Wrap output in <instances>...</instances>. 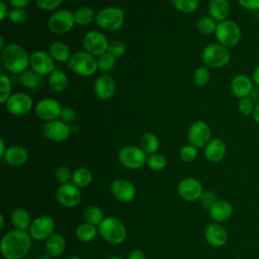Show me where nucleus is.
Wrapping results in <instances>:
<instances>
[{
    "label": "nucleus",
    "mask_w": 259,
    "mask_h": 259,
    "mask_svg": "<svg viewBox=\"0 0 259 259\" xmlns=\"http://www.w3.org/2000/svg\"><path fill=\"white\" fill-rule=\"evenodd\" d=\"M53 257L51 256V255H49L48 253H45V254H42L41 256H39V258L38 259H52Z\"/></svg>",
    "instance_id": "nucleus-59"
},
{
    "label": "nucleus",
    "mask_w": 259,
    "mask_h": 259,
    "mask_svg": "<svg viewBox=\"0 0 259 259\" xmlns=\"http://www.w3.org/2000/svg\"><path fill=\"white\" fill-rule=\"evenodd\" d=\"M7 110L15 115L27 113L32 107V99L24 93H16L11 95L6 101Z\"/></svg>",
    "instance_id": "nucleus-17"
},
{
    "label": "nucleus",
    "mask_w": 259,
    "mask_h": 259,
    "mask_svg": "<svg viewBox=\"0 0 259 259\" xmlns=\"http://www.w3.org/2000/svg\"><path fill=\"white\" fill-rule=\"evenodd\" d=\"M208 13L211 18L219 22L226 20L230 13V4L228 0H211L208 5Z\"/></svg>",
    "instance_id": "nucleus-28"
},
{
    "label": "nucleus",
    "mask_w": 259,
    "mask_h": 259,
    "mask_svg": "<svg viewBox=\"0 0 259 259\" xmlns=\"http://www.w3.org/2000/svg\"><path fill=\"white\" fill-rule=\"evenodd\" d=\"M4 222H5L4 215L0 214V231H2L4 229Z\"/></svg>",
    "instance_id": "nucleus-58"
},
{
    "label": "nucleus",
    "mask_w": 259,
    "mask_h": 259,
    "mask_svg": "<svg viewBox=\"0 0 259 259\" xmlns=\"http://www.w3.org/2000/svg\"><path fill=\"white\" fill-rule=\"evenodd\" d=\"M74 17L76 23L86 25L94 19V11L89 7H81L74 13Z\"/></svg>",
    "instance_id": "nucleus-37"
},
{
    "label": "nucleus",
    "mask_w": 259,
    "mask_h": 259,
    "mask_svg": "<svg viewBox=\"0 0 259 259\" xmlns=\"http://www.w3.org/2000/svg\"><path fill=\"white\" fill-rule=\"evenodd\" d=\"M110 191L113 197L120 202H131L136 198L137 188L133 182L124 178H118L112 181Z\"/></svg>",
    "instance_id": "nucleus-10"
},
{
    "label": "nucleus",
    "mask_w": 259,
    "mask_h": 259,
    "mask_svg": "<svg viewBox=\"0 0 259 259\" xmlns=\"http://www.w3.org/2000/svg\"><path fill=\"white\" fill-rule=\"evenodd\" d=\"M67 259H81V258L79 256H77V255H72V256L68 257Z\"/></svg>",
    "instance_id": "nucleus-62"
},
{
    "label": "nucleus",
    "mask_w": 259,
    "mask_h": 259,
    "mask_svg": "<svg viewBox=\"0 0 259 259\" xmlns=\"http://www.w3.org/2000/svg\"><path fill=\"white\" fill-rule=\"evenodd\" d=\"M75 22V17L72 12L69 10H60L50 17L48 25L53 32L61 34L71 30Z\"/></svg>",
    "instance_id": "nucleus-12"
},
{
    "label": "nucleus",
    "mask_w": 259,
    "mask_h": 259,
    "mask_svg": "<svg viewBox=\"0 0 259 259\" xmlns=\"http://www.w3.org/2000/svg\"><path fill=\"white\" fill-rule=\"evenodd\" d=\"M1 60L4 67L13 74L25 72L29 63L27 53L24 49L15 44L7 45L2 50Z\"/></svg>",
    "instance_id": "nucleus-2"
},
{
    "label": "nucleus",
    "mask_w": 259,
    "mask_h": 259,
    "mask_svg": "<svg viewBox=\"0 0 259 259\" xmlns=\"http://www.w3.org/2000/svg\"><path fill=\"white\" fill-rule=\"evenodd\" d=\"M51 57L61 63L70 61L71 56H70V50L69 48L62 41H55L50 46L49 49Z\"/></svg>",
    "instance_id": "nucleus-30"
},
{
    "label": "nucleus",
    "mask_w": 259,
    "mask_h": 259,
    "mask_svg": "<svg viewBox=\"0 0 259 259\" xmlns=\"http://www.w3.org/2000/svg\"><path fill=\"white\" fill-rule=\"evenodd\" d=\"M215 37L219 44L226 48H233L241 40V28L233 20H223L218 23L215 29Z\"/></svg>",
    "instance_id": "nucleus-4"
},
{
    "label": "nucleus",
    "mask_w": 259,
    "mask_h": 259,
    "mask_svg": "<svg viewBox=\"0 0 259 259\" xmlns=\"http://www.w3.org/2000/svg\"><path fill=\"white\" fill-rule=\"evenodd\" d=\"M31 245L32 238L28 231L14 229L2 236L0 250L5 259H23L30 251Z\"/></svg>",
    "instance_id": "nucleus-1"
},
{
    "label": "nucleus",
    "mask_w": 259,
    "mask_h": 259,
    "mask_svg": "<svg viewBox=\"0 0 259 259\" xmlns=\"http://www.w3.org/2000/svg\"><path fill=\"white\" fill-rule=\"evenodd\" d=\"M44 135L53 142H63L70 135V127L63 120H51L44 125Z\"/></svg>",
    "instance_id": "nucleus-19"
},
{
    "label": "nucleus",
    "mask_w": 259,
    "mask_h": 259,
    "mask_svg": "<svg viewBox=\"0 0 259 259\" xmlns=\"http://www.w3.org/2000/svg\"><path fill=\"white\" fill-rule=\"evenodd\" d=\"M62 107L60 103L53 98L41 99L35 107V112L37 116L44 120L51 121L57 119L60 116Z\"/></svg>",
    "instance_id": "nucleus-18"
},
{
    "label": "nucleus",
    "mask_w": 259,
    "mask_h": 259,
    "mask_svg": "<svg viewBox=\"0 0 259 259\" xmlns=\"http://www.w3.org/2000/svg\"><path fill=\"white\" fill-rule=\"evenodd\" d=\"M188 139L191 145L196 148L205 147L210 141V128L201 120H197L190 125L188 131Z\"/></svg>",
    "instance_id": "nucleus-15"
},
{
    "label": "nucleus",
    "mask_w": 259,
    "mask_h": 259,
    "mask_svg": "<svg viewBox=\"0 0 259 259\" xmlns=\"http://www.w3.org/2000/svg\"><path fill=\"white\" fill-rule=\"evenodd\" d=\"M123 11L117 7H106L101 9L96 16V22L99 27L108 31H114L123 24Z\"/></svg>",
    "instance_id": "nucleus-7"
},
{
    "label": "nucleus",
    "mask_w": 259,
    "mask_h": 259,
    "mask_svg": "<svg viewBox=\"0 0 259 259\" xmlns=\"http://www.w3.org/2000/svg\"><path fill=\"white\" fill-rule=\"evenodd\" d=\"M126 259H146V254L141 249H135L128 254Z\"/></svg>",
    "instance_id": "nucleus-52"
},
{
    "label": "nucleus",
    "mask_w": 259,
    "mask_h": 259,
    "mask_svg": "<svg viewBox=\"0 0 259 259\" xmlns=\"http://www.w3.org/2000/svg\"><path fill=\"white\" fill-rule=\"evenodd\" d=\"M146 154L147 153L140 147L133 145L124 146L119 150L118 160L125 168L135 170L145 165L148 160Z\"/></svg>",
    "instance_id": "nucleus-8"
},
{
    "label": "nucleus",
    "mask_w": 259,
    "mask_h": 259,
    "mask_svg": "<svg viewBox=\"0 0 259 259\" xmlns=\"http://www.w3.org/2000/svg\"><path fill=\"white\" fill-rule=\"evenodd\" d=\"M72 1H76V0H72Z\"/></svg>",
    "instance_id": "nucleus-63"
},
{
    "label": "nucleus",
    "mask_w": 259,
    "mask_h": 259,
    "mask_svg": "<svg viewBox=\"0 0 259 259\" xmlns=\"http://www.w3.org/2000/svg\"><path fill=\"white\" fill-rule=\"evenodd\" d=\"M203 191L201 183L193 177L184 178L177 185L178 195L185 201H195L200 199Z\"/></svg>",
    "instance_id": "nucleus-13"
},
{
    "label": "nucleus",
    "mask_w": 259,
    "mask_h": 259,
    "mask_svg": "<svg viewBox=\"0 0 259 259\" xmlns=\"http://www.w3.org/2000/svg\"><path fill=\"white\" fill-rule=\"evenodd\" d=\"M253 79L246 74H239L231 81V91L238 98L249 97L253 91Z\"/></svg>",
    "instance_id": "nucleus-21"
},
{
    "label": "nucleus",
    "mask_w": 259,
    "mask_h": 259,
    "mask_svg": "<svg viewBox=\"0 0 259 259\" xmlns=\"http://www.w3.org/2000/svg\"><path fill=\"white\" fill-rule=\"evenodd\" d=\"M204 238L210 246L220 248L227 243L228 232L220 223H212L205 228Z\"/></svg>",
    "instance_id": "nucleus-20"
},
{
    "label": "nucleus",
    "mask_w": 259,
    "mask_h": 259,
    "mask_svg": "<svg viewBox=\"0 0 259 259\" xmlns=\"http://www.w3.org/2000/svg\"><path fill=\"white\" fill-rule=\"evenodd\" d=\"M21 84L28 89H37L42 86L44 78L33 70H26L20 77Z\"/></svg>",
    "instance_id": "nucleus-31"
},
{
    "label": "nucleus",
    "mask_w": 259,
    "mask_h": 259,
    "mask_svg": "<svg viewBox=\"0 0 259 259\" xmlns=\"http://www.w3.org/2000/svg\"><path fill=\"white\" fill-rule=\"evenodd\" d=\"M230 59L229 49L221 44H209L202 52V61L210 68H222L229 63Z\"/></svg>",
    "instance_id": "nucleus-5"
},
{
    "label": "nucleus",
    "mask_w": 259,
    "mask_h": 259,
    "mask_svg": "<svg viewBox=\"0 0 259 259\" xmlns=\"http://www.w3.org/2000/svg\"><path fill=\"white\" fill-rule=\"evenodd\" d=\"M200 202H201V205L204 209L208 210L211 205L218 201V197H217V194L213 192V191H210V190H204L201 194V197H200Z\"/></svg>",
    "instance_id": "nucleus-47"
},
{
    "label": "nucleus",
    "mask_w": 259,
    "mask_h": 259,
    "mask_svg": "<svg viewBox=\"0 0 259 259\" xmlns=\"http://www.w3.org/2000/svg\"><path fill=\"white\" fill-rule=\"evenodd\" d=\"M7 1L14 8H24L30 2V0H7Z\"/></svg>",
    "instance_id": "nucleus-53"
},
{
    "label": "nucleus",
    "mask_w": 259,
    "mask_h": 259,
    "mask_svg": "<svg viewBox=\"0 0 259 259\" xmlns=\"http://www.w3.org/2000/svg\"><path fill=\"white\" fill-rule=\"evenodd\" d=\"M209 79H210V74L208 69H206L205 67H199L194 72L193 81L199 87L205 86L209 82Z\"/></svg>",
    "instance_id": "nucleus-41"
},
{
    "label": "nucleus",
    "mask_w": 259,
    "mask_h": 259,
    "mask_svg": "<svg viewBox=\"0 0 259 259\" xmlns=\"http://www.w3.org/2000/svg\"><path fill=\"white\" fill-rule=\"evenodd\" d=\"M23 259H24V258H23Z\"/></svg>",
    "instance_id": "nucleus-64"
},
{
    "label": "nucleus",
    "mask_w": 259,
    "mask_h": 259,
    "mask_svg": "<svg viewBox=\"0 0 259 259\" xmlns=\"http://www.w3.org/2000/svg\"><path fill=\"white\" fill-rule=\"evenodd\" d=\"M3 159L6 164L13 167H19L26 163L28 159V153L26 149L21 146H11L7 148Z\"/></svg>",
    "instance_id": "nucleus-24"
},
{
    "label": "nucleus",
    "mask_w": 259,
    "mask_h": 259,
    "mask_svg": "<svg viewBox=\"0 0 259 259\" xmlns=\"http://www.w3.org/2000/svg\"><path fill=\"white\" fill-rule=\"evenodd\" d=\"M72 174L73 173H71L70 169L67 166L61 165L55 171V178L60 184H66L69 183L70 180H72Z\"/></svg>",
    "instance_id": "nucleus-43"
},
{
    "label": "nucleus",
    "mask_w": 259,
    "mask_h": 259,
    "mask_svg": "<svg viewBox=\"0 0 259 259\" xmlns=\"http://www.w3.org/2000/svg\"><path fill=\"white\" fill-rule=\"evenodd\" d=\"M11 223L15 229L28 231L32 220L30 213L23 207H16L12 210L10 215Z\"/></svg>",
    "instance_id": "nucleus-27"
},
{
    "label": "nucleus",
    "mask_w": 259,
    "mask_h": 259,
    "mask_svg": "<svg viewBox=\"0 0 259 259\" xmlns=\"http://www.w3.org/2000/svg\"><path fill=\"white\" fill-rule=\"evenodd\" d=\"M254 107H255V104H254V100L249 96V97H244V98H241L239 103H238V109L239 111L245 115V116H248V115H252L253 113V110H254Z\"/></svg>",
    "instance_id": "nucleus-44"
},
{
    "label": "nucleus",
    "mask_w": 259,
    "mask_h": 259,
    "mask_svg": "<svg viewBox=\"0 0 259 259\" xmlns=\"http://www.w3.org/2000/svg\"><path fill=\"white\" fill-rule=\"evenodd\" d=\"M252 79H253V82L259 87V65H258V66L255 68V70L253 71Z\"/></svg>",
    "instance_id": "nucleus-56"
},
{
    "label": "nucleus",
    "mask_w": 259,
    "mask_h": 259,
    "mask_svg": "<svg viewBox=\"0 0 259 259\" xmlns=\"http://www.w3.org/2000/svg\"><path fill=\"white\" fill-rule=\"evenodd\" d=\"M56 197L58 202L65 207H74L81 201L82 194L80 188L73 183L61 184L57 191Z\"/></svg>",
    "instance_id": "nucleus-11"
},
{
    "label": "nucleus",
    "mask_w": 259,
    "mask_h": 259,
    "mask_svg": "<svg viewBox=\"0 0 259 259\" xmlns=\"http://www.w3.org/2000/svg\"><path fill=\"white\" fill-rule=\"evenodd\" d=\"M56 222L50 215H39L32 220L28 233L32 240L46 241L55 233Z\"/></svg>",
    "instance_id": "nucleus-9"
},
{
    "label": "nucleus",
    "mask_w": 259,
    "mask_h": 259,
    "mask_svg": "<svg viewBox=\"0 0 259 259\" xmlns=\"http://www.w3.org/2000/svg\"><path fill=\"white\" fill-rule=\"evenodd\" d=\"M92 181V173L89 169L85 167H80L76 169L72 174V183L79 188H84L88 186Z\"/></svg>",
    "instance_id": "nucleus-34"
},
{
    "label": "nucleus",
    "mask_w": 259,
    "mask_h": 259,
    "mask_svg": "<svg viewBox=\"0 0 259 259\" xmlns=\"http://www.w3.org/2000/svg\"><path fill=\"white\" fill-rule=\"evenodd\" d=\"M106 259H123V258L120 257V256H109Z\"/></svg>",
    "instance_id": "nucleus-61"
},
{
    "label": "nucleus",
    "mask_w": 259,
    "mask_h": 259,
    "mask_svg": "<svg viewBox=\"0 0 259 259\" xmlns=\"http://www.w3.org/2000/svg\"><path fill=\"white\" fill-rule=\"evenodd\" d=\"M4 39H3V36H0V50L2 51L4 49Z\"/></svg>",
    "instance_id": "nucleus-60"
},
{
    "label": "nucleus",
    "mask_w": 259,
    "mask_h": 259,
    "mask_svg": "<svg viewBox=\"0 0 259 259\" xmlns=\"http://www.w3.org/2000/svg\"><path fill=\"white\" fill-rule=\"evenodd\" d=\"M241 7L249 11L259 10V0H238Z\"/></svg>",
    "instance_id": "nucleus-51"
},
{
    "label": "nucleus",
    "mask_w": 259,
    "mask_h": 259,
    "mask_svg": "<svg viewBox=\"0 0 259 259\" xmlns=\"http://www.w3.org/2000/svg\"><path fill=\"white\" fill-rule=\"evenodd\" d=\"M252 117H253L254 121L259 124V102H257L255 104V107H254V110L252 113Z\"/></svg>",
    "instance_id": "nucleus-55"
},
{
    "label": "nucleus",
    "mask_w": 259,
    "mask_h": 259,
    "mask_svg": "<svg viewBox=\"0 0 259 259\" xmlns=\"http://www.w3.org/2000/svg\"><path fill=\"white\" fill-rule=\"evenodd\" d=\"M70 69L78 75L90 76L97 70V61L87 52H76L69 61Z\"/></svg>",
    "instance_id": "nucleus-6"
},
{
    "label": "nucleus",
    "mask_w": 259,
    "mask_h": 259,
    "mask_svg": "<svg viewBox=\"0 0 259 259\" xmlns=\"http://www.w3.org/2000/svg\"><path fill=\"white\" fill-rule=\"evenodd\" d=\"M172 3L174 7L179 11L190 13L198 7L199 0H172Z\"/></svg>",
    "instance_id": "nucleus-39"
},
{
    "label": "nucleus",
    "mask_w": 259,
    "mask_h": 259,
    "mask_svg": "<svg viewBox=\"0 0 259 259\" xmlns=\"http://www.w3.org/2000/svg\"><path fill=\"white\" fill-rule=\"evenodd\" d=\"M29 64L31 69L41 76L51 74L55 70L53 58L44 51L34 52L29 58Z\"/></svg>",
    "instance_id": "nucleus-16"
},
{
    "label": "nucleus",
    "mask_w": 259,
    "mask_h": 259,
    "mask_svg": "<svg viewBox=\"0 0 259 259\" xmlns=\"http://www.w3.org/2000/svg\"><path fill=\"white\" fill-rule=\"evenodd\" d=\"M226 152H227L226 143L220 138H214V139H211L205 146L204 156L206 160H208L209 162L215 163L224 159Z\"/></svg>",
    "instance_id": "nucleus-22"
},
{
    "label": "nucleus",
    "mask_w": 259,
    "mask_h": 259,
    "mask_svg": "<svg viewBox=\"0 0 259 259\" xmlns=\"http://www.w3.org/2000/svg\"><path fill=\"white\" fill-rule=\"evenodd\" d=\"M167 161L166 158L162 154H152L148 160H147V165L151 170L154 171H161L166 167Z\"/></svg>",
    "instance_id": "nucleus-38"
},
{
    "label": "nucleus",
    "mask_w": 259,
    "mask_h": 259,
    "mask_svg": "<svg viewBox=\"0 0 259 259\" xmlns=\"http://www.w3.org/2000/svg\"><path fill=\"white\" fill-rule=\"evenodd\" d=\"M94 90L100 99H108L115 91L114 80L108 75H101L95 81Z\"/></svg>",
    "instance_id": "nucleus-25"
},
{
    "label": "nucleus",
    "mask_w": 259,
    "mask_h": 259,
    "mask_svg": "<svg viewBox=\"0 0 259 259\" xmlns=\"http://www.w3.org/2000/svg\"><path fill=\"white\" fill-rule=\"evenodd\" d=\"M6 15H8L7 6H6V4L3 1H1L0 2V19L3 20Z\"/></svg>",
    "instance_id": "nucleus-54"
},
{
    "label": "nucleus",
    "mask_w": 259,
    "mask_h": 259,
    "mask_svg": "<svg viewBox=\"0 0 259 259\" xmlns=\"http://www.w3.org/2000/svg\"><path fill=\"white\" fill-rule=\"evenodd\" d=\"M233 214V206L227 200H218L208 209L209 218L214 223H222L228 221Z\"/></svg>",
    "instance_id": "nucleus-23"
},
{
    "label": "nucleus",
    "mask_w": 259,
    "mask_h": 259,
    "mask_svg": "<svg viewBox=\"0 0 259 259\" xmlns=\"http://www.w3.org/2000/svg\"><path fill=\"white\" fill-rule=\"evenodd\" d=\"M6 148H5V144H4V141H3V139L1 138L0 139V157L1 158H3V156H4V154H5V152H6Z\"/></svg>",
    "instance_id": "nucleus-57"
},
{
    "label": "nucleus",
    "mask_w": 259,
    "mask_h": 259,
    "mask_svg": "<svg viewBox=\"0 0 259 259\" xmlns=\"http://www.w3.org/2000/svg\"><path fill=\"white\" fill-rule=\"evenodd\" d=\"M103 210L97 205H89L86 206L83 210V219L85 223L91 224L93 226L98 227V225L104 220Z\"/></svg>",
    "instance_id": "nucleus-32"
},
{
    "label": "nucleus",
    "mask_w": 259,
    "mask_h": 259,
    "mask_svg": "<svg viewBox=\"0 0 259 259\" xmlns=\"http://www.w3.org/2000/svg\"><path fill=\"white\" fill-rule=\"evenodd\" d=\"M97 234H98L97 227L85 222L79 225L75 231L76 238L83 243H89L93 241L96 238Z\"/></svg>",
    "instance_id": "nucleus-29"
},
{
    "label": "nucleus",
    "mask_w": 259,
    "mask_h": 259,
    "mask_svg": "<svg viewBox=\"0 0 259 259\" xmlns=\"http://www.w3.org/2000/svg\"><path fill=\"white\" fill-rule=\"evenodd\" d=\"M34 1L38 7L45 10H53L62 2V0H34Z\"/></svg>",
    "instance_id": "nucleus-50"
},
{
    "label": "nucleus",
    "mask_w": 259,
    "mask_h": 259,
    "mask_svg": "<svg viewBox=\"0 0 259 259\" xmlns=\"http://www.w3.org/2000/svg\"><path fill=\"white\" fill-rule=\"evenodd\" d=\"M98 235L108 243L121 244L126 239V228L124 224L115 217H106L98 225Z\"/></svg>",
    "instance_id": "nucleus-3"
},
{
    "label": "nucleus",
    "mask_w": 259,
    "mask_h": 259,
    "mask_svg": "<svg viewBox=\"0 0 259 259\" xmlns=\"http://www.w3.org/2000/svg\"><path fill=\"white\" fill-rule=\"evenodd\" d=\"M179 155L183 162H192L197 156V148L193 145H186L181 148Z\"/></svg>",
    "instance_id": "nucleus-45"
},
{
    "label": "nucleus",
    "mask_w": 259,
    "mask_h": 259,
    "mask_svg": "<svg viewBox=\"0 0 259 259\" xmlns=\"http://www.w3.org/2000/svg\"><path fill=\"white\" fill-rule=\"evenodd\" d=\"M141 148L147 154H155L159 149V140L152 133H146L141 138Z\"/></svg>",
    "instance_id": "nucleus-35"
},
{
    "label": "nucleus",
    "mask_w": 259,
    "mask_h": 259,
    "mask_svg": "<svg viewBox=\"0 0 259 259\" xmlns=\"http://www.w3.org/2000/svg\"><path fill=\"white\" fill-rule=\"evenodd\" d=\"M8 17L13 23H23L27 19V13L23 8H13L8 12Z\"/></svg>",
    "instance_id": "nucleus-46"
},
{
    "label": "nucleus",
    "mask_w": 259,
    "mask_h": 259,
    "mask_svg": "<svg viewBox=\"0 0 259 259\" xmlns=\"http://www.w3.org/2000/svg\"><path fill=\"white\" fill-rule=\"evenodd\" d=\"M97 65L101 71H110L115 65V57L110 53H104L98 57Z\"/></svg>",
    "instance_id": "nucleus-40"
},
{
    "label": "nucleus",
    "mask_w": 259,
    "mask_h": 259,
    "mask_svg": "<svg viewBox=\"0 0 259 259\" xmlns=\"http://www.w3.org/2000/svg\"><path fill=\"white\" fill-rule=\"evenodd\" d=\"M108 41L105 35L97 30H92L86 33L83 39V46L87 53L92 56H100L106 53L108 49Z\"/></svg>",
    "instance_id": "nucleus-14"
},
{
    "label": "nucleus",
    "mask_w": 259,
    "mask_h": 259,
    "mask_svg": "<svg viewBox=\"0 0 259 259\" xmlns=\"http://www.w3.org/2000/svg\"><path fill=\"white\" fill-rule=\"evenodd\" d=\"M66 249V240L65 238L58 233H54L45 241V250L46 253L51 255L53 258L61 256Z\"/></svg>",
    "instance_id": "nucleus-26"
},
{
    "label": "nucleus",
    "mask_w": 259,
    "mask_h": 259,
    "mask_svg": "<svg viewBox=\"0 0 259 259\" xmlns=\"http://www.w3.org/2000/svg\"><path fill=\"white\" fill-rule=\"evenodd\" d=\"M107 51H108V53H110L115 58L116 57H121L125 53V46L121 41L114 40V41L109 42Z\"/></svg>",
    "instance_id": "nucleus-48"
},
{
    "label": "nucleus",
    "mask_w": 259,
    "mask_h": 259,
    "mask_svg": "<svg viewBox=\"0 0 259 259\" xmlns=\"http://www.w3.org/2000/svg\"><path fill=\"white\" fill-rule=\"evenodd\" d=\"M49 84H50V87L56 92L64 91L68 84L66 74L62 70L55 69L50 75Z\"/></svg>",
    "instance_id": "nucleus-33"
},
{
    "label": "nucleus",
    "mask_w": 259,
    "mask_h": 259,
    "mask_svg": "<svg viewBox=\"0 0 259 259\" xmlns=\"http://www.w3.org/2000/svg\"><path fill=\"white\" fill-rule=\"evenodd\" d=\"M217 23L215 20L213 18H211L210 16H205V17H201L196 24V27L198 29V31L202 34H211L213 32H215L217 29Z\"/></svg>",
    "instance_id": "nucleus-36"
},
{
    "label": "nucleus",
    "mask_w": 259,
    "mask_h": 259,
    "mask_svg": "<svg viewBox=\"0 0 259 259\" xmlns=\"http://www.w3.org/2000/svg\"><path fill=\"white\" fill-rule=\"evenodd\" d=\"M0 102L6 103L7 99L10 97V91H11V82L9 78L1 74L0 76Z\"/></svg>",
    "instance_id": "nucleus-42"
},
{
    "label": "nucleus",
    "mask_w": 259,
    "mask_h": 259,
    "mask_svg": "<svg viewBox=\"0 0 259 259\" xmlns=\"http://www.w3.org/2000/svg\"><path fill=\"white\" fill-rule=\"evenodd\" d=\"M60 117L66 123L67 122H73L76 119V117H77V113L71 107H64V108H62Z\"/></svg>",
    "instance_id": "nucleus-49"
}]
</instances>
